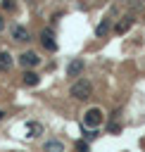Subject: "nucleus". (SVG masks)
<instances>
[{
	"mask_svg": "<svg viewBox=\"0 0 145 152\" xmlns=\"http://www.w3.org/2000/svg\"><path fill=\"white\" fill-rule=\"evenodd\" d=\"M69 95H71L74 100H88V97L93 95V86H90V81H88V78H78V81H74L71 88H69Z\"/></svg>",
	"mask_w": 145,
	"mask_h": 152,
	"instance_id": "obj_1",
	"label": "nucleus"
},
{
	"mask_svg": "<svg viewBox=\"0 0 145 152\" xmlns=\"http://www.w3.org/2000/svg\"><path fill=\"white\" fill-rule=\"evenodd\" d=\"M100 124H102V109L90 107V109L83 114V126H86V128H97Z\"/></svg>",
	"mask_w": 145,
	"mask_h": 152,
	"instance_id": "obj_2",
	"label": "nucleus"
},
{
	"mask_svg": "<svg viewBox=\"0 0 145 152\" xmlns=\"http://www.w3.org/2000/svg\"><path fill=\"white\" fill-rule=\"evenodd\" d=\"M10 36H12V40H17V43H29V40H31L29 28L21 26V24H12V26H10Z\"/></svg>",
	"mask_w": 145,
	"mask_h": 152,
	"instance_id": "obj_3",
	"label": "nucleus"
},
{
	"mask_svg": "<svg viewBox=\"0 0 145 152\" xmlns=\"http://www.w3.org/2000/svg\"><path fill=\"white\" fill-rule=\"evenodd\" d=\"M17 62H19L24 69H33V66H38V64H40V57H38L36 52H31V50H29V52H21V55L17 57Z\"/></svg>",
	"mask_w": 145,
	"mask_h": 152,
	"instance_id": "obj_4",
	"label": "nucleus"
},
{
	"mask_svg": "<svg viewBox=\"0 0 145 152\" xmlns=\"http://www.w3.org/2000/svg\"><path fill=\"white\" fill-rule=\"evenodd\" d=\"M43 133V124L40 121H26L24 124V135L26 138H38Z\"/></svg>",
	"mask_w": 145,
	"mask_h": 152,
	"instance_id": "obj_5",
	"label": "nucleus"
},
{
	"mask_svg": "<svg viewBox=\"0 0 145 152\" xmlns=\"http://www.w3.org/2000/svg\"><path fill=\"white\" fill-rule=\"evenodd\" d=\"M40 43H43V48L50 50V52L57 50V40H55V33H52V31H40Z\"/></svg>",
	"mask_w": 145,
	"mask_h": 152,
	"instance_id": "obj_6",
	"label": "nucleus"
},
{
	"mask_svg": "<svg viewBox=\"0 0 145 152\" xmlns=\"http://www.w3.org/2000/svg\"><path fill=\"white\" fill-rule=\"evenodd\" d=\"M83 66H86L83 59H71V62L67 64V76H71V78L81 76V74H83Z\"/></svg>",
	"mask_w": 145,
	"mask_h": 152,
	"instance_id": "obj_7",
	"label": "nucleus"
},
{
	"mask_svg": "<svg viewBox=\"0 0 145 152\" xmlns=\"http://www.w3.org/2000/svg\"><path fill=\"white\" fill-rule=\"evenodd\" d=\"M43 152H64V142L57 138H50L43 142Z\"/></svg>",
	"mask_w": 145,
	"mask_h": 152,
	"instance_id": "obj_8",
	"label": "nucleus"
},
{
	"mask_svg": "<svg viewBox=\"0 0 145 152\" xmlns=\"http://www.w3.org/2000/svg\"><path fill=\"white\" fill-rule=\"evenodd\" d=\"M21 81H24V86H29V88H33V86H38V83H40V76H38L36 71H31V69H26V71H24V78H21Z\"/></svg>",
	"mask_w": 145,
	"mask_h": 152,
	"instance_id": "obj_9",
	"label": "nucleus"
},
{
	"mask_svg": "<svg viewBox=\"0 0 145 152\" xmlns=\"http://www.w3.org/2000/svg\"><path fill=\"white\" fill-rule=\"evenodd\" d=\"M131 26H133V17H124L121 21H116V26H114V33H119V36H121V33H126Z\"/></svg>",
	"mask_w": 145,
	"mask_h": 152,
	"instance_id": "obj_10",
	"label": "nucleus"
},
{
	"mask_svg": "<svg viewBox=\"0 0 145 152\" xmlns=\"http://www.w3.org/2000/svg\"><path fill=\"white\" fill-rule=\"evenodd\" d=\"M12 66V55L7 50H0V71H10Z\"/></svg>",
	"mask_w": 145,
	"mask_h": 152,
	"instance_id": "obj_11",
	"label": "nucleus"
},
{
	"mask_svg": "<svg viewBox=\"0 0 145 152\" xmlns=\"http://www.w3.org/2000/svg\"><path fill=\"white\" fill-rule=\"evenodd\" d=\"M109 28H112V19H102V21L95 26V36H97V38H102Z\"/></svg>",
	"mask_w": 145,
	"mask_h": 152,
	"instance_id": "obj_12",
	"label": "nucleus"
},
{
	"mask_svg": "<svg viewBox=\"0 0 145 152\" xmlns=\"http://www.w3.org/2000/svg\"><path fill=\"white\" fill-rule=\"evenodd\" d=\"M0 7L7 10V12H14V10H17V2H14V0H0Z\"/></svg>",
	"mask_w": 145,
	"mask_h": 152,
	"instance_id": "obj_13",
	"label": "nucleus"
},
{
	"mask_svg": "<svg viewBox=\"0 0 145 152\" xmlns=\"http://www.w3.org/2000/svg\"><path fill=\"white\" fill-rule=\"evenodd\" d=\"M76 150H78V152H88V142L78 140V142H76Z\"/></svg>",
	"mask_w": 145,
	"mask_h": 152,
	"instance_id": "obj_14",
	"label": "nucleus"
},
{
	"mask_svg": "<svg viewBox=\"0 0 145 152\" xmlns=\"http://www.w3.org/2000/svg\"><path fill=\"white\" fill-rule=\"evenodd\" d=\"M5 28V19H2V14H0V31Z\"/></svg>",
	"mask_w": 145,
	"mask_h": 152,
	"instance_id": "obj_15",
	"label": "nucleus"
},
{
	"mask_svg": "<svg viewBox=\"0 0 145 152\" xmlns=\"http://www.w3.org/2000/svg\"><path fill=\"white\" fill-rule=\"evenodd\" d=\"M2 116H5V112H2V109H0V119H2Z\"/></svg>",
	"mask_w": 145,
	"mask_h": 152,
	"instance_id": "obj_16",
	"label": "nucleus"
},
{
	"mask_svg": "<svg viewBox=\"0 0 145 152\" xmlns=\"http://www.w3.org/2000/svg\"><path fill=\"white\" fill-rule=\"evenodd\" d=\"M140 66H143V69H145V59H143V64H140Z\"/></svg>",
	"mask_w": 145,
	"mask_h": 152,
	"instance_id": "obj_17",
	"label": "nucleus"
}]
</instances>
